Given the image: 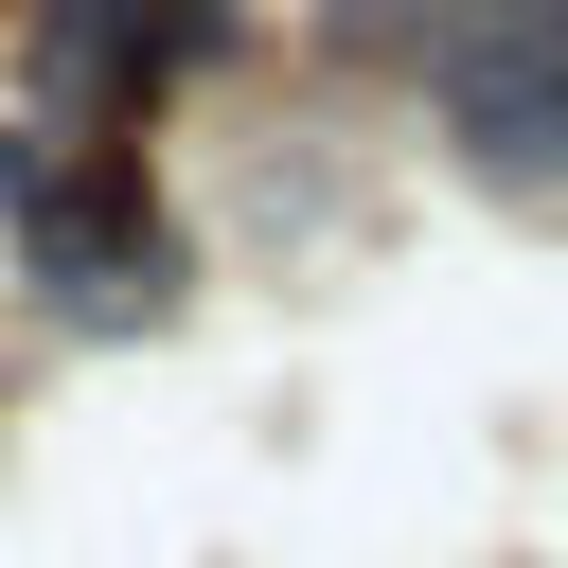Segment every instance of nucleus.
<instances>
[{
	"label": "nucleus",
	"mask_w": 568,
	"mask_h": 568,
	"mask_svg": "<svg viewBox=\"0 0 568 568\" xmlns=\"http://www.w3.org/2000/svg\"><path fill=\"white\" fill-rule=\"evenodd\" d=\"M36 284H53L71 320H160L178 248H160V213H142L106 160H71V178H36Z\"/></svg>",
	"instance_id": "2"
},
{
	"label": "nucleus",
	"mask_w": 568,
	"mask_h": 568,
	"mask_svg": "<svg viewBox=\"0 0 568 568\" xmlns=\"http://www.w3.org/2000/svg\"><path fill=\"white\" fill-rule=\"evenodd\" d=\"M497 0H320V36L337 53H444V36H479Z\"/></svg>",
	"instance_id": "4"
},
{
	"label": "nucleus",
	"mask_w": 568,
	"mask_h": 568,
	"mask_svg": "<svg viewBox=\"0 0 568 568\" xmlns=\"http://www.w3.org/2000/svg\"><path fill=\"white\" fill-rule=\"evenodd\" d=\"M36 53H53L71 106H142V89H178L195 53H231V0H53Z\"/></svg>",
	"instance_id": "3"
},
{
	"label": "nucleus",
	"mask_w": 568,
	"mask_h": 568,
	"mask_svg": "<svg viewBox=\"0 0 568 568\" xmlns=\"http://www.w3.org/2000/svg\"><path fill=\"white\" fill-rule=\"evenodd\" d=\"M426 89H444V142H462L479 178L568 195V0H497L479 36L426 53Z\"/></svg>",
	"instance_id": "1"
}]
</instances>
